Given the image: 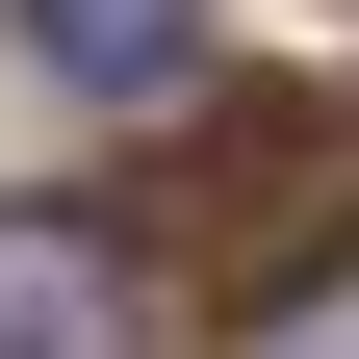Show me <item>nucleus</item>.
I'll list each match as a JSON object with an SVG mask.
<instances>
[{"mask_svg": "<svg viewBox=\"0 0 359 359\" xmlns=\"http://www.w3.org/2000/svg\"><path fill=\"white\" fill-rule=\"evenodd\" d=\"M128 257H154L180 308H283V283H334V257H359V103H334V77L205 103V128H180V180L128 205Z\"/></svg>", "mask_w": 359, "mask_h": 359, "instance_id": "f257e3e1", "label": "nucleus"}, {"mask_svg": "<svg viewBox=\"0 0 359 359\" xmlns=\"http://www.w3.org/2000/svg\"><path fill=\"white\" fill-rule=\"evenodd\" d=\"M180 26H205V0H26V52H52L77 103H154V77H180Z\"/></svg>", "mask_w": 359, "mask_h": 359, "instance_id": "f03ea898", "label": "nucleus"}, {"mask_svg": "<svg viewBox=\"0 0 359 359\" xmlns=\"http://www.w3.org/2000/svg\"><path fill=\"white\" fill-rule=\"evenodd\" d=\"M77 334H103V257L77 231H0V359H77Z\"/></svg>", "mask_w": 359, "mask_h": 359, "instance_id": "7ed1b4c3", "label": "nucleus"}]
</instances>
